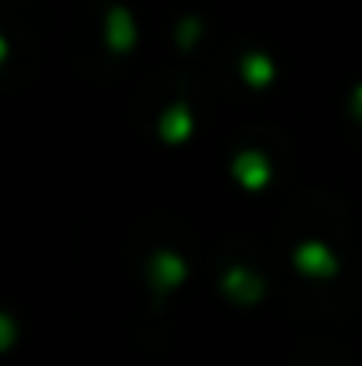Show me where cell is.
<instances>
[{
    "instance_id": "6da1fadb",
    "label": "cell",
    "mask_w": 362,
    "mask_h": 366,
    "mask_svg": "<svg viewBox=\"0 0 362 366\" xmlns=\"http://www.w3.org/2000/svg\"><path fill=\"white\" fill-rule=\"evenodd\" d=\"M188 281V259L174 249H156L146 259V285L156 302H164L171 292H178Z\"/></svg>"
},
{
    "instance_id": "7a4b0ae2",
    "label": "cell",
    "mask_w": 362,
    "mask_h": 366,
    "mask_svg": "<svg viewBox=\"0 0 362 366\" xmlns=\"http://www.w3.org/2000/svg\"><path fill=\"white\" fill-rule=\"evenodd\" d=\"M291 267H295L302 277H313V281H331V277L341 270V259H338V252H334L327 242L309 239V242L295 245V252H291Z\"/></svg>"
},
{
    "instance_id": "3957f363",
    "label": "cell",
    "mask_w": 362,
    "mask_h": 366,
    "mask_svg": "<svg viewBox=\"0 0 362 366\" xmlns=\"http://www.w3.org/2000/svg\"><path fill=\"white\" fill-rule=\"evenodd\" d=\"M221 292L241 306V310H248V306H259L263 302V295H266V285H263V277L256 274V270H248V267H228L224 274H221Z\"/></svg>"
},
{
    "instance_id": "277c9868",
    "label": "cell",
    "mask_w": 362,
    "mask_h": 366,
    "mask_svg": "<svg viewBox=\"0 0 362 366\" xmlns=\"http://www.w3.org/2000/svg\"><path fill=\"white\" fill-rule=\"evenodd\" d=\"M231 178L238 182L245 192H263L273 178V167L266 160V153L259 149H241L238 157L231 160Z\"/></svg>"
},
{
    "instance_id": "5b68a950",
    "label": "cell",
    "mask_w": 362,
    "mask_h": 366,
    "mask_svg": "<svg viewBox=\"0 0 362 366\" xmlns=\"http://www.w3.org/2000/svg\"><path fill=\"white\" fill-rule=\"evenodd\" d=\"M192 132H196V114H192L188 104L178 100V104H171V107L160 114L156 135H160L164 146H185V142L192 139Z\"/></svg>"
},
{
    "instance_id": "8992f818",
    "label": "cell",
    "mask_w": 362,
    "mask_h": 366,
    "mask_svg": "<svg viewBox=\"0 0 362 366\" xmlns=\"http://www.w3.org/2000/svg\"><path fill=\"white\" fill-rule=\"evenodd\" d=\"M241 79H245V86H252V89H266V86L277 79V68H273V61H270L266 54H248V57L241 61Z\"/></svg>"
},
{
    "instance_id": "52a82bcc",
    "label": "cell",
    "mask_w": 362,
    "mask_h": 366,
    "mask_svg": "<svg viewBox=\"0 0 362 366\" xmlns=\"http://www.w3.org/2000/svg\"><path fill=\"white\" fill-rule=\"evenodd\" d=\"M107 46L114 54H128L135 46V25L124 11H111V18H107Z\"/></svg>"
},
{
    "instance_id": "ba28073f",
    "label": "cell",
    "mask_w": 362,
    "mask_h": 366,
    "mask_svg": "<svg viewBox=\"0 0 362 366\" xmlns=\"http://www.w3.org/2000/svg\"><path fill=\"white\" fill-rule=\"evenodd\" d=\"M18 345V320L4 310L0 313V352H11Z\"/></svg>"
},
{
    "instance_id": "9c48e42d",
    "label": "cell",
    "mask_w": 362,
    "mask_h": 366,
    "mask_svg": "<svg viewBox=\"0 0 362 366\" xmlns=\"http://www.w3.org/2000/svg\"><path fill=\"white\" fill-rule=\"evenodd\" d=\"M348 111H352V118L362 124V86L352 89V100H348Z\"/></svg>"
}]
</instances>
